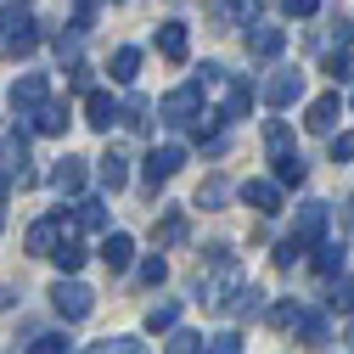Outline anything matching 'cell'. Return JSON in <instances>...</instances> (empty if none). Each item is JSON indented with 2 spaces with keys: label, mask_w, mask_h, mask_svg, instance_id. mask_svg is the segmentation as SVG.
I'll list each match as a JSON object with an SVG mask.
<instances>
[{
  "label": "cell",
  "mask_w": 354,
  "mask_h": 354,
  "mask_svg": "<svg viewBox=\"0 0 354 354\" xmlns=\"http://www.w3.org/2000/svg\"><path fill=\"white\" fill-rule=\"evenodd\" d=\"M348 343H354V321H348Z\"/></svg>",
  "instance_id": "ee69618b"
},
{
  "label": "cell",
  "mask_w": 354,
  "mask_h": 354,
  "mask_svg": "<svg viewBox=\"0 0 354 354\" xmlns=\"http://www.w3.org/2000/svg\"><path fill=\"white\" fill-rule=\"evenodd\" d=\"M51 264L62 276H79V264H84V242H73V236H62V248L51 253Z\"/></svg>",
  "instance_id": "ffe728a7"
},
{
  "label": "cell",
  "mask_w": 354,
  "mask_h": 354,
  "mask_svg": "<svg viewBox=\"0 0 354 354\" xmlns=\"http://www.w3.org/2000/svg\"><path fill=\"white\" fill-rule=\"evenodd\" d=\"M270 259H276V264H281V270H292V264H298V259H304V242H298V236H281V242H276V253H270Z\"/></svg>",
  "instance_id": "4316f807"
},
{
  "label": "cell",
  "mask_w": 354,
  "mask_h": 354,
  "mask_svg": "<svg viewBox=\"0 0 354 354\" xmlns=\"http://www.w3.org/2000/svg\"><path fill=\"white\" fill-rule=\"evenodd\" d=\"M73 219L84 231H107V208L96 203V197H79V208H73Z\"/></svg>",
  "instance_id": "7402d4cb"
},
{
  "label": "cell",
  "mask_w": 354,
  "mask_h": 354,
  "mask_svg": "<svg viewBox=\"0 0 354 354\" xmlns=\"http://www.w3.org/2000/svg\"><path fill=\"white\" fill-rule=\"evenodd\" d=\"M0 309H12V287H0Z\"/></svg>",
  "instance_id": "7bdbcfd3"
},
{
  "label": "cell",
  "mask_w": 354,
  "mask_h": 354,
  "mask_svg": "<svg viewBox=\"0 0 354 354\" xmlns=\"http://www.w3.org/2000/svg\"><path fill=\"white\" fill-rule=\"evenodd\" d=\"M136 68H141V51H136V46H118V51H113V79H118V84L136 79Z\"/></svg>",
  "instance_id": "603a6c76"
},
{
  "label": "cell",
  "mask_w": 354,
  "mask_h": 354,
  "mask_svg": "<svg viewBox=\"0 0 354 354\" xmlns=\"http://www.w3.org/2000/svg\"><path fill=\"white\" fill-rule=\"evenodd\" d=\"M242 197H248L259 214H281V186H276V180H248Z\"/></svg>",
  "instance_id": "5bb4252c"
},
{
  "label": "cell",
  "mask_w": 354,
  "mask_h": 354,
  "mask_svg": "<svg viewBox=\"0 0 354 354\" xmlns=\"http://www.w3.org/2000/svg\"><path fill=\"white\" fill-rule=\"evenodd\" d=\"M343 259H348L343 242H321V248H315V276H326V281L343 276Z\"/></svg>",
  "instance_id": "2e32d148"
},
{
  "label": "cell",
  "mask_w": 354,
  "mask_h": 354,
  "mask_svg": "<svg viewBox=\"0 0 354 354\" xmlns=\"http://www.w3.org/2000/svg\"><path fill=\"white\" fill-rule=\"evenodd\" d=\"M208 354H242V337L236 332H219V337H208Z\"/></svg>",
  "instance_id": "836d02e7"
},
{
  "label": "cell",
  "mask_w": 354,
  "mask_h": 354,
  "mask_svg": "<svg viewBox=\"0 0 354 354\" xmlns=\"http://www.w3.org/2000/svg\"><path fill=\"white\" fill-rule=\"evenodd\" d=\"M326 73H332V79H348V73H354V57H348V51H332V57H326Z\"/></svg>",
  "instance_id": "8d00e7d4"
},
{
  "label": "cell",
  "mask_w": 354,
  "mask_h": 354,
  "mask_svg": "<svg viewBox=\"0 0 354 354\" xmlns=\"http://www.w3.org/2000/svg\"><path fill=\"white\" fill-rule=\"evenodd\" d=\"M281 46H287V28H270V23H253L248 28V51L253 57H281Z\"/></svg>",
  "instance_id": "7c38bea8"
},
{
  "label": "cell",
  "mask_w": 354,
  "mask_h": 354,
  "mask_svg": "<svg viewBox=\"0 0 354 354\" xmlns=\"http://www.w3.org/2000/svg\"><path fill=\"white\" fill-rule=\"evenodd\" d=\"M91 354H147V343H136V337H107V343H96Z\"/></svg>",
  "instance_id": "f1b7e54d"
},
{
  "label": "cell",
  "mask_w": 354,
  "mask_h": 354,
  "mask_svg": "<svg viewBox=\"0 0 354 354\" xmlns=\"http://www.w3.org/2000/svg\"><path fill=\"white\" fill-rule=\"evenodd\" d=\"M68 84H73V91H91V68H84V62H73V73H68Z\"/></svg>",
  "instance_id": "b9f144b4"
},
{
  "label": "cell",
  "mask_w": 354,
  "mask_h": 354,
  "mask_svg": "<svg viewBox=\"0 0 354 354\" xmlns=\"http://www.w3.org/2000/svg\"><path fill=\"white\" fill-rule=\"evenodd\" d=\"M354 158V129H343V136H332V163H348Z\"/></svg>",
  "instance_id": "d590c367"
},
{
  "label": "cell",
  "mask_w": 354,
  "mask_h": 354,
  "mask_svg": "<svg viewBox=\"0 0 354 354\" xmlns=\"http://www.w3.org/2000/svg\"><path fill=\"white\" fill-rule=\"evenodd\" d=\"M158 51H163L169 62H186V51H192L186 23H158Z\"/></svg>",
  "instance_id": "4fadbf2b"
},
{
  "label": "cell",
  "mask_w": 354,
  "mask_h": 354,
  "mask_svg": "<svg viewBox=\"0 0 354 354\" xmlns=\"http://www.w3.org/2000/svg\"><path fill=\"white\" fill-rule=\"evenodd\" d=\"M264 147H270V158H276V152H298V147H292V129H287V124H270V129H264Z\"/></svg>",
  "instance_id": "83f0119b"
},
{
  "label": "cell",
  "mask_w": 354,
  "mask_h": 354,
  "mask_svg": "<svg viewBox=\"0 0 354 354\" xmlns=\"http://www.w3.org/2000/svg\"><path fill=\"white\" fill-rule=\"evenodd\" d=\"M51 309L62 321H84L96 309V292L84 287V281H73V276H62V281H51Z\"/></svg>",
  "instance_id": "3957f363"
},
{
  "label": "cell",
  "mask_w": 354,
  "mask_h": 354,
  "mask_svg": "<svg viewBox=\"0 0 354 354\" xmlns=\"http://www.w3.org/2000/svg\"><path fill=\"white\" fill-rule=\"evenodd\" d=\"M343 118V102H337V91H326V96H315L309 102V113H304V129H315V136H332V124Z\"/></svg>",
  "instance_id": "ba28073f"
},
{
  "label": "cell",
  "mask_w": 354,
  "mask_h": 354,
  "mask_svg": "<svg viewBox=\"0 0 354 354\" xmlns=\"http://www.w3.org/2000/svg\"><path fill=\"white\" fill-rule=\"evenodd\" d=\"M124 113H118V102L107 96V91H91V96H84V124H91V129H113Z\"/></svg>",
  "instance_id": "8fae6325"
},
{
  "label": "cell",
  "mask_w": 354,
  "mask_h": 354,
  "mask_svg": "<svg viewBox=\"0 0 354 354\" xmlns=\"http://www.w3.org/2000/svg\"><path fill=\"white\" fill-rule=\"evenodd\" d=\"M298 96H304V73H298V68H281V73H270V84H264V102H270L276 113L292 107Z\"/></svg>",
  "instance_id": "52a82bcc"
},
{
  "label": "cell",
  "mask_w": 354,
  "mask_h": 354,
  "mask_svg": "<svg viewBox=\"0 0 354 354\" xmlns=\"http://www.w3.org/2000/svg\"><path fill=\"white\" fill-rule=\"evenodd\" d=\"M259 6H264V0H231V17L253 28V17H259Z\"/></svg>",
  "instance_id": "74e56055"
},
{
  "label": "cell",
  "mask_w": 354,
  "mask_h": 354,
  "mask_svg": "<svg viewBox=\"0 0 354 354\" xmlns=\"http://www.w3.org/2000/svg\"><path fill=\"white\" fill-rule=\"evenodd\" d=\"M248 107H253V84H231V91H225V107H219V118H225V124H236Z\"/></svg>",
  "instance_id": "d6986e66"
},
{
  "label": "cell",
  "mask_w": 354,
  "mask_h": 354,
  "mask_svg": "<svg viewBox=\"0 0 354 354\" xmlns=\"http://www.w3.org/2000/svg\"><path fill=\"white\" fill-rule=\"evenodd\" d=\"M147 113H152V102H147V96H129V107H124V124H129V129H147Z\"/></svg>",
  "instance_id": "f546056e"
},
{
  "label": "cell",
  "mask_w": 354,
  "mask_h": 354,
  "mask_svg": "<svg viewBox=\"0 0 354 354\" xmlns=\"http://www.w3.org/2000/svg\"><path fill=\"white\" fill-rule=\"evenodd\" d=\"M270 163H276V186H304V174H309V169H304L298 152H276Z\"/></svg>",
  "instance_id": "e0dca14e"
},
{
  "label": "cell",
  "mask_w": 354,
  "mask_h": 354,
  "mask_svg": "<svg viewBox=\"0 0 354 354\" xmlns=\"http://www.w3.org/2000/svg\"><path fill=\"white\" fill-rule=\"evenodd\" d=\"M304 343H326V315H315V309H304L298 315V326H292Z\"/></svg>",
  "instance_id": "d4e9b609"
},
{
  "label": "cell",
  "mask_w": 354,
  "mask_h": 354,
  "mask_svg": "<svg viewBox=\"0 0 354 354\" xmlns=\"http://www.w3.org/2000/svg\"><path fill=\"white\" fill-rule=\"evenodd\" d=\"M174 321H180V304H174V298H163V304L147 309V332H174Z\"/></svg>",
  "instance_id": "44dd1931"
},
{
  "label": "cell",
  "mask_w": 354,
  "mask_h": 354,
  "mask_svg": "<svg viewBox=\"0 0 354 354\" xmlns=\"http://www.w3.org/2000/svg\"><path fill=\"white\" fill-rule=\"evenodd\" d=\"M180 231H186V219L180 214H163V242H180Z\"/></svg>",
  "instance_id": "60d3db41"
},
{
  "label": "cell",
  "mask_w": 354,
  "mask_h": 354,
  "mask_svg": "<svg viewBox=\"0 0 354 354\" xmlns=\"http://www.w3.org/2000/svg\"><path fill=\"white\" fill-rule=\"evenodd\" d=\"M102 264H107L113 276H124L129 264H136V242H129L124 231H107V242H102Z\"/></svg>",
  "instance_id": "30bf717a"
},
{
  "label": "cell",
  "mask_w": 354,
  "mask_h": 354,
  "mask_svg": "<svg viewBox=\"0 0 354 354\" xmlns=\"http://www.w3.org/2000/svg\"><path fill=\"white\" fill-rule=\"evenodd\" d=\"M326 219H332V203H304V208L292 214V236H298L304 248H321V242H326Z\"/></svg>",
  "instance_id": "5b68a950"
},
{
  "label": "cell",
  "mask_w": 354,
  "mask_h": 354,
  "mask_svg": "<svg viewBox=\"0 0 354 354\" xmlns=\"http://www.w3.org/2000/svg\"><path fill=\"white\" fill-rule=\"evenodd\" d=\"M326 309H332V315H337V309H343V315H354V281H332Z\"/></svg>",
  "instance_id": "484cf974"
},
{
  "label": "cell",
  "mask_w": 354,
  "mask_h": 354,
  "mask_svg": "<svg viewBox=\"0 0 354 354\" xmlns=\"http://www.w3.org/2000/svg\"><path fill=\"white\" fill-rule=\"evenodd\" d=\"M34 354H68V337H62V332H46V337H34Z\"/></svg>",
  "instance_id": "e575fe53"
},
{
  "label": "cell",
  "mask_w": 354,
  "mask_h": 354,
  "mask_svg": "<svg viewBox=\"0 0 354 354\" xmlns=\"http://www.w3.org/2000/svg\"><path fill=\"white\" fill-rule=\"evenodd\" d=\"M124 180H129V158H124L118 147H107V152H102V186H107V192H118Z\"/></svg>",
  "instance_id": "9a60e30c"
},
{
  "label": "cell",
  "mask_w": 354,
  "mask_h": 354,
  "mask_svg": "<svg viewBox=\"0 0 354 354\" xmlns=\"http://www.w3.org/2000/svg\"><path fill=\"white\" fill-rule=\"evenodd\" d=\"M84 180H91L84 158H57V169H51V186H57L62 197H79V192H84Z\"/></svg>",
  "instance_id": "9c48e42d"
},
{
  "label": "cell",
  "mask_w": 354,
  "mask_h": 354,
  "mask_svg": "<svg viewBox=\"0 0 354 354\" xmlns=\"http://www.w3.org/2000/svg\"><path fill=\"white\" fill-rule=\"evenodd\" d=\"M34 129H39V136H62V129H68V107L62 102H46V107L34 113Z\"/></svg>",
  "instance_id": "ac0fdd59"
},
{
  "label": "cell",
  "mask_w": 354,
  "mask_h": 354,
  "mask_svg": "<svg viewBox=\"0 0 354 354\" xmlns=\"http://www.w3.org/2000/svg\"><path fill=\"white\" fill-rule=\"evenodd\" d=\"M225 192H231L225 180H208V186L197 192V203H203V208H219V203H225Z\"/></svg>",
  "instance_id": "4dcf8cb0"
},
{
  "label": "cell",
  "mask_w": 354,
  "mask_h": 354,
  "mask_svg": "<svg viewBox=\"0 0 354 354\" xmlns=\"http://www.w3.org/2000/svg\"><path fill=\"white\" fill-rule=\"evenodd\" d=\"M163 124H197L203 118V79H186V84H174V91L158 102Z\"/></svg>",
  "instance_id": "7a4b0ae2"
},
{
  "label": "cell",
  "mask_w": 354,
  "mask_h": 354,
  "mask_svg": "<svg viewBox=\"0 0 354 354\" xmlns=\"http://www.w3.org/2000/svg\"><path fill=\"white\" fill-rule=\"evenodd\" d=\"M298 315H304L298 304H276V309H270V321H276V326H298Z\"/></svg>",
  "instance_id": "f35d334b"
},
{
  "label": "cell",
  "mask_w": 354,
  "mask_h": 354,
  "mask_svg": "<svg viewBox=\"0 0 354 354\" xmlns=\"http://www.w3.org/2000/svg\"><path fill=\"white\" fill-rule=\"evenodd\" d=\"M12 107H17V118H34L39 107H46V73H23L12 84Z\"/></svg>",
  "instance_id": "8992f818"
},
{
  "label": "cell",
  "mask_w": 354,
  "mask_h": 354,
  "mask_svg": "<svg viewBox=\"0 0 354 354\" xmlns=\"http://www.w3.org/2000/svg\"><path fill=\"white\" fill-rule=\"evenodd\" d=\"M281 6H287V17H315L321 0H281Z\"/></svg>",
  "instance_id": "ab89813d"
},
{
  "label": "cell",
  "mask_w": 354,
  "mask_h": 354,
  "mask_svg": "<svg viewBox=\"0 0 354 354\" xmlns=\"http://www.w3.org/2000/svg\"><path fill=\"white\" fill-rule=\"evenodd\" d=\"M136 276H141V287H163V281H169V264H163V253H147V259L136 264Z\"/></svg>",
  "instance_id": "cb8c5ba5"
},
{
  "label": "cell",
  "mask_w": 354,
  "mask_h": 354,
  "mask_svg": "<svg viewBox=\"0 0 354 354\" xmlns=\"http://www.w3.org/2000/svg\"><path fill=\"white\" fill-rule=\"evenodd\" d=\"M0 39H6L12 57L39 51V23L28 17V6H0Z\"/></svg>",
  "instance_id": "6da1fadb"
},
{
  "label": "cell",
  "mask_w": 354,
  "mask_h": 354,
  "mask_svg": "<svg viewBox=\"0 0 354 354\" xmlns=\"http://www.w3.org/2000/svg\"><path fill=\"white\" fill-rule=\"evenodd\" d=\"M259 298H264V292H259V287H242V292H236V304H231V309H236V315H259Z\"/></svg>",
  "instance_id": "1f68e13d"
},
{
  "label": "cell",
  "mask_w": 354,
  "mask_h": 354,
  "mask_svg": "<svg viewBox=\"0 0 354 354\" xmlns=\"http://www.w3.org/2000/svg\"><path fill=\"white\" fill-rule=\"evenodd\" d=\"M197 348H203L197 332H174V337H169V354H197Z\"/></svg>",
  "instance_id": "d6a6232c"
},
{
  "label": "cell",
  "mask_w": 354,
  "mask_h": 354,
  "mask_svg": "<svg viewBox=\"0 0 354 354\" xmlns=\"http://www.w3.org/2000/svg\"><path fill=\"white\" fill-rule=\"evenodd\" d=\"M180 163H186V147H174V141H169V147H152L147 163H141V180L158 192L163 180H174V174H180Z\"/></svg>",
  "instance_id": "277c9868"
}]
</instances>
